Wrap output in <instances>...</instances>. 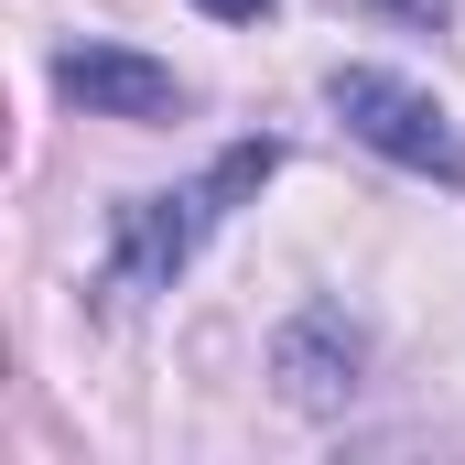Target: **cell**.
I'll return each instance as SVG.
<instances>
[{
	"mask_svg": "<svg viewBox=\"0 0 465 465\" xmlns=\"http://www.w3.org/2000/svg\"><path fill=\"white\" fill-rule=\"evenodd\" d=\"M325 98H336V119H347L368 152H390V163H411V173L465 184V130L444 119V98H433V87L379 76V65H336V76H325Z\"/></svg>",
	"mask_w": 465,
	"mask_h": 465,
	"instance_id": "7a4b0ae2",
	"label": "cell"
},
{
	"mask_svg": "<svg viewBox=\"0 0 465 465\" xmlns=\"http://www.w3.org/2000/svg\"><path fill=\"white\" fill-rule=\"evenodd\" d=\"M54 87L98 119H184V76L130 54V44H65L54 54Z\"/></svg>",
	"mask_w": 465,
	"mask_h": 465,
	"instance_id": "3957f363",
	"label": "cell"
},
{
	"mask_svg": "<svg viewBox=\"0 0 465 465\" xmlns=\"http://www.w3.org/2000/svg\"><path fill=\"white\" fill-rule=\"evenodd\" d=\"M282 379H292V401H314V411L347 401L357 390V336L336 325V314H303V325L282 336Z\"/></svg>",
	"mask_w": 465,
	"mask_h": 465,
	"instance_id": "277c9868",
	"label": "cell"
},
{
	"mask_svg": "<svg viewBox=\"0 0 465 465\" xmlns=\"http://www.w3.org/2000/svg\"><path fill=\"white\" fill-rule=\"evenodd\" d=\"M206 11H217V22H260L271 0H206Z\"/></svg>",
	"mask_w": 465,
	"mask_h": 465,
	"instance_id": "5b68a950",
	"label": "cell"
},
{
	"mask_svg": "<svg viewBox=\"0 0 465 465\" xmlns=\"http://www.w3.org/2000/svg\"><path fill=\"white\" fill-rule=\"evenodd\" d=\"M271 163H282L271 141H238L206 184H184V195H130V206H119V282H130V292H163V282L195 260V238L228 217V195L271 184Z\"/></svg>",
	"mask_w": 465,
	"mask_h": 465,
	"instance_id": "6da1fadb",
	"label": "cell"
},
{
	"mask_svg": "<svg viewBox=\"0 0 465 465\" xmlns=\"http://www.w3.org/2000/svg\"><path fill=\"white\" fill-rule=\"evenodd\" d=\"M379 11H411V22H444V0H379Z\"/></svg>",
	"mask_w": 465,
	"mask_h": 465,
	"instance_id": "8992f818",
	"label": "cell"
}]
</instances>
